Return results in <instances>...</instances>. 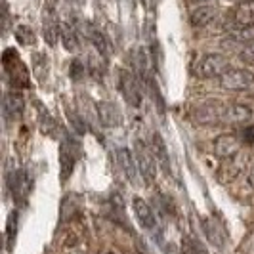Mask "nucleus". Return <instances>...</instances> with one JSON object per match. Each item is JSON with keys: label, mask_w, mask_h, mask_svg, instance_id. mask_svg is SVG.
Segmentation results:
<instances>
[{"label": "nucleus", "mask_w": 254, "mask_h": 254, "mask_svg": "<svg viewBox=\"0 0 254 254\" xmlns=\"http://www.w3.org/2000/svg\"><path fill=\"white\" fill-rule=\"evenodd\" d=\"M134 159L140 168V176L145 184H153L157 176V157L153 155L151 147H147L141 140L134 141Z\"/></svg>", "instance_id": "f257e3e1"}, {"label": "nucleus", "mask_w": 254, "mask_h": 254, "mask_svg": "<svg viewBox=\"0 0 254 254\" xmlns=\"http://www.w3.org/2000/svg\"><path fill=\"white\" fill-rule=\"evenodd\" d=\"M60 166H62V182H67L69 176L73 174L75 170V163H76V157L73 153V147H71V141L65 140L62 143V149H60Z\"/></svg>", "instance_id": "ddd939ff"}, {"label": "nucleus", "mask_w": 254, "mask_h": 254, "mask_svg": "<svg viewBox=\"0 0 254 254\" xmlns=\"http://www.w3.org/2000/svg\"><path fill=\"white\" fill-rule=\"evenodd\" d=\"M23 113V98L19 92H6L4 96V115L8 119H17Z\"/></svg>", "instance_id": "2eb2a0df"}, {"label": "nucleus", "mask_w": 254, "mask_h": 254, "mask_svg": "<svg viewBox=\"0 0 254 254\" xmlns=\"http://www.w3.org/2000/svg\"><path fill=\"white\" fill-rule=\"evenodd\" d=\"M132 210H134V216L140 222V226L143 229H153L157 228V220H155V214H153V208L147 204V201H143L141 197H134L132 199Z\"/></svg>", "instance_id": "0eeeda50"}, {"label": "nucleus", "mask_w": 254, "mask_h": 254, "mask_svg": "<svg viewBox=\"0 0 254 254\" xmlns=\"http://www.w3.org/2000/svg\"><path fill=\"white\" fill-rule=\"evenodd\" d=\"M222 119L229 123V125H245L253 119V109L249 105H241V103H233L224 109Z\"/></svg>", "instance_id": "f8f14e48"}, {"label": "nucleus", "mask_w": 254, "mask_h": 254, "mask_svg": "<svg viewBox=\"0 0 254 254\" xmlns=\"http://www.w3.org/2000/svg\"><path fill=\"white\" fill-rule=\"evenodd\" d=\"M212 151L220 159H231L241 151V140L235 134H220L212 143Z\"/></svg>", "instance_id": "39448f33"}, {"label": "nucleus", "mask_w": 254, "mask_h": 254, "mask_svg": "<svg viewBox=\"0 0 254 254\" xmlns=\"http://www.w3.org/2000/svg\"><path fill=\"white\" fill-rule=\"evenodd\" d=\"M13 33H15V38L19 40V44H23V46H33L35 44V33H33V29L27 25H17L13 29Z\"/></svg>", "instance_id": "412c9836"}, {"label": "nucleus", "mask_w": 254, "mask_h": 254, "mask_svg": "<svg viewBox=\"0 0 254 254\" xmlns=\"http://www.w3.org/2000/svg\"><path fill=\"white\" fill-rule=\"evenodd\" d=\"M62 44L71 54L78 52V35H76V27L71 21H62Z\"/></svg>", "instance_id": "dca6fc26"}, {"label": "nucleus", "mask_w": 254, "mask_h": 254, "mask_svg": "<svg viewBox=\"0 0 254 254\" xmlns=\"http://www.w3.org/2000/svg\"><path fill=\"white\" fill-rule=\"evenodd\" d=\"M71 76H73V78H80V76H82V65H80L78 60H73V62H71Z\"/></svg>", "instance_id": "b1692460"}, {"label": "nucleus", "mask_w": 254, "mask_h": 254, "mask_svg": "<svg viewBox=\"0 0 254 254\" xmlns=\"http://www.w3.org/2000/svg\"><path fill=\"white\" fill-rule=\"evenodd\" d=\"M247 182H249V186L254 190V163L251 165V170H249V176H247Z\"/></svg>", "instance_id": "a878e982"}, {"label": "nucleus", "mask_w": 254, "mask_h": 254, "mask_svg": "<svg viewBox=\"0 0 254 254\" xmlns=\"http://www.w3.org/2000/svg\"><path fill=\"white\" fill-rule=\"evenodd\" d=\"M218 82L224 90L241 92V90H247L254 82V73L245 71V69H229L228 73H224L218 78Z\"/></svg>", "instance_id": "7ed1b4c3"}, {"label": "nucleus", "mask_w": 254, "mask_h": 254, "mask_svg": "<svg viewBox=\"0 0 254 254\" xmlns=\"http://www.w3.org/2000/svg\"><path fill=\"white\" fill-rule=\"evenodd\" d=\"M222 109L218 107L216 103H203V105H199L195 111H193V121L197 123V125H204V127H208V125H214L218 123V119L222 117Z\"/></svg>", "instance_id": "9b49d317"}, {"label": "nucleus", "mask_w": 254, "mask_h": 254, "mask_svg": "<svg viewBox=\"0 0 254 254\" xmlns=\"http://www.w3.org/2000/svg\"><path fill=\"white\" fill-rule=\"evenodd\" d=\"M42 33H44V40L50 46H56L58 38L62 37V21L52 6L44 8V13H42Z\"/></svg>", "instance_id": "20e7f679"}, {"label": "nucleus", "mask_w": 254, "mask_h": 254, "mask_svg": "<svg viewBox=\"0 0 254 254\" xmlns=\"http://www.w3.org/2000/svg\"><path fill=\"white\" fill-rule=\"evenodd\" d=\"M88 37H90V42L94 44V48L100 52V56H102V58H109L111 46H109L107 37L103 35L102 31H98V29H88Z\"/></svg>", "instance_id": "aec40b11"}, {"label": "nucleus", "mask_w": 254, "mask_h": 254, "mask_svg": "<svg viewBox=\"0 0 254 254\" xmlns=\"http://www.w3.org/2000/svg\"><path fill=\"white\" fill-rule=\"evenodd\" d=\"M151 151H153V155L157 157V163L163 166V170L168 174V170H170V161H168V153H166L165 141H163V138H161L159 134H153Z\"/></svg>", "instance_id": "f3484780"}, {"label": "nucleus", "mask_w": 254, "mask_h": 254, "mask_svg": "<svg viewBox=\"0 0 254 254\" xmlns=\"http://www.w3.org/2000/svg\"><path fill=\"white\" fill-rule=\"evenodd\" d=\"M253 145H254V143H253Z\"/></svg>", "instance_id": "c85d7f7f"}, {"label": "nucleus", "mask_w": 254, "mask_h": 254, "mask_svg": "<svg viewBox=\"0 0 254 254\" xmlns=\"http://www.w3.org/2000/svg\"><path fill=\"white\" fill-rule=\"evenodd\" d=\"M117 159H119V165L123 168V172L127 174L128 182L132 186L138 184V174H140V168H138V163L134 159V153L130 151L128 147H119L117 149Z\"/></svg>", "instance_id": "6e6552de"}, {"label": "nucleus", "mask_w": 254, "mask_h": 254, "mask_svg": "<svg viewBox=\"0 0 254 254\" xmlns=\"http://www.w3.org/2000/svg\"><path fill=\"white\" fill-rule=\"evenodd\" d=\"M229 71V60L222 54H204L197 62L195 73L203 78H220Z\"/></svg>", "instance_id": "f03ea898"}, {"label": "nucleus", "mask_w": 254, "mask_h": 254, "mask_svg": "<svg viewBox=\"0 0 254 254\" xmlns=\"http://www.w3.org/2000/svg\"><path fill=\"white\" fill-rule=\"evenodd\" d=\"M233 159L235 157H231V159H228V163H224L222 165V168H220V172H218V178L222 180V182H228V180H233L239 172H241V166L235 165L233 163Z\"/></svg>", "instance_id": "4be33fe9"}, {"label": "nucleus", "mask_w": 254, "mask_h": 254, "mask_svg": "<svg viewBox=\"0 0 254 254\" xmlns=\"http://www.w3.org/2000/svg\"><path fill=\"white\" fill-rule=\"evenodd\" d=\"M239 58H241L247 65H253V67H254V42H251V44H245V46H243L241 52H239Z\"/></svg>", "instance_id": "5701e85b"}, {"label": "nucleus", "mask_w": 254, "mask_h": 254, "mask_svg": "<svg viewBox=\"0 0 254 254\" xmlns=\"http://www.w3.org/2000/svg\"><path fill=\"white\" fill-rule=\"evenodd\" d=\"M10 188H12L15 201H25L29 186H27V180L23 172H13V176L10 178Z\"/></svg>", "instance_id": "6ab92c4d"}, {"label": "nucleus", "mask_w": 254, "mask_h": 254, "mask_svg": "<svg viewBox=\"0 0 254 254\" xmlns=\"http://www.w3.org/2000/svg\"><path fill=\"white\" fill-rule=\"evenodd\" d=\"M105 254H115V253H111V251H109V253H105Z\"/></svg>", "instance_id": "cd10ccee"}, {"label": "nucleus", "mask_w": 254, "mask_h": 254, "mask_svg": "<svg viewBox=\"0 0 254 254\" xmlns=\"http://www.w3.org/2000/svg\"><path fill=\"white\" fill-rule=\"evenodd\" d=\"M191 253L193 254H208L206 253V249H204L201 243L197 241V239H191Z\"/></svg>", "instance_id": "393cba45"}, {"label": "nucleus", "mask_w": 254, "mask_h": 254, "mask_svg": "<svg viewBox=\"0 0 254 254\" xmlns=\"http://www.w3.org/2000/svg\"><path fill=\"white\" fill-rule=\"evenodd\" d=\"M191 2H195V4H197V6H199V4H206V2H208V0H191Z\"/></svg>", "instance_id": "bb28decb"}, {"label": "nucleus", "mask_w": 254, "mask_h": 254, "mask_svg": "<svg viewBox=\"0 0 254 254\" xmlns=\"http://www.w3.org/2000/svg\"><path fill=\"white\" fill-rule=\"evenodd\" d=\"M204 228V233H206V237H208V241L212 243L214 247H218V249H222L224 245H226V231L218 226L216 222H210V220H204L203 224Z\"/></svg>", "instance_id": "a211bd4d"}, {"label": "nucleus", "mask_w": 254, "mask_h": 254, "mask_svg": "<svg viewBox=\"0 0 254 254\" xmlns=\"http://www.w3.org/2000/svg\"><path fill=\"white\" fill-rule=\"evenodd\" d=\"M216 8L214 6H208V4H199L195 10H191L190 13V21L193 27H206L208 23L214 21L216 17Z\"/></svg>", "instance_id": "4468645a"}, {"label": "nucleus", "mask_w": 254, "mask_h": 254, "mask_svg": "<svg viewBox=\"0 0 254 254\" xmlns=\"http://www.w3.org/2000/svg\"><path fill=\"white\" fill-rule=\"evenodd\" d=\"M96 109H98V117L103 123V127L115 128L121 125V111L113 102L109 100H102V102L96 103Z\"/></svg>", "instance_id": "9d476101"}, {"label": "nucleus", "mask_w": 254, "mask_h": 254, "mask_svg": "<svg viewBox=\"0 0 254 254\" xmlns=\"http://www.w3.org/2000/svg\"><path fill=\"white\" fill-rule=\"evenodd\" d=\"M121 92H123V98L128 102V105L132 107H140L141 105V88L138 78L132 75V73H123L121 75Z\"/></svg>", "instance_id": "423d86ee"}, {"label": "nucleus", "mask_w": 254, "mask_h": 254, "mask_svg": "<svg viewBox=\"0 0 254 254\" xmlns=\"http://www.w3.org/2000/svg\"><path fill=\"white\" fill-rule=\"evenodd\" d=\"M233 23L237 29H253L254 27V0H241L233 12Z\"/></svg>", "instance_id": "1a4fd4ad"}]
</instances>
